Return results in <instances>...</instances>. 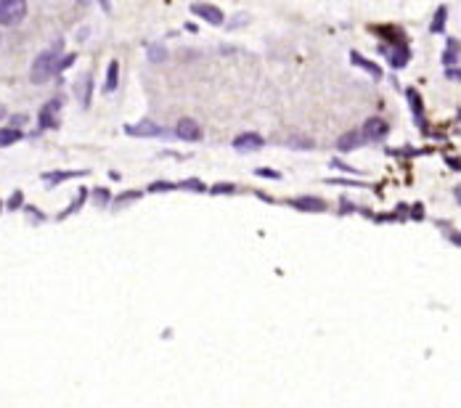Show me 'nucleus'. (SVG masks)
Returning <instances> with one entry per match:
<instances>
[{"label":"nucleus","mask_w":461,"mask_h":408,"mask_svg":"<svg viewBox=\"0 0 461 408\" xmlns=\"http://www.w3.org/2000/svg\"><path fill=\"white\" fill-rule=\"evenodd\" d=\"M191 11L196 14V17H202V19H207L209 24H221L223 21V14L215 8V6H207V3H194L191 6Z\"/></svg>","instance_id":"nucleus-5"},{"label":"nucleus","mask_w":461,"mask_h":408,"mask_svg":"<svg viewBox=\"0 0 461 408\" xmlns=\"http://www.w3.org/2000/svg\"><path fill=\"white\" fill-rule=\"evenodd\" d=\"M127 133H133V136H167V130L162 125H154L152 119H143L133 127H127Z\"/></svg>","instance_id":"nucleus-4"},{"label":"nucleus","mask_w":461,"mask_h":408,"mask_svg":"<svg viewBox=\"0 0 461 408\" xmlns=\"http://www.w3.org/2000/svg\"><path fill=\"white\" fill-rule=\"evenodd\" d=\"M358 143H360V141H358V136H356V133H347V136L340 141V149H353V146H358Z\"/></svg>","instance_id":"nucleus-10"},{"label":"nucleus","mask_w":461,"mask_h":408,"mask_svg":"<svg viewBox=\"0 0 461 408\" xmlns=\"http://www.w3.org/2000/svg\"><path fill=\"white\" fill-rule=\"evenodd\" d=\"M260 175H271V178H278V172H274V170H260Z\"/></svg>","instance_id":"nucleus-11"},{"label":"nucleus","mask_w":461,"mask_h":408,"mask_svg":"<svg viewBox=\"0 0 461 408\" xmlns=\"http://www.w3.org/2000/svg\"><path fill=\"white\" fill-rule=\"evenodd\" d=\"M363 136L366 138H385L387 136V122H385V119H379V117L369 119V122L363 125Z\"/></svg>","instance_id":"nucleus-6"},{"label":"nucleus","mask_w":461,"mask_h":408,"mask_svg":"<svg viewBox=\"0 0 461 408\" xmlns=\"http://www.w3.org/2000/svg\"><path fill=\"white\" fill-rule=\"evenodd\" d=\"M178 136L183 138V141H199V138H202V127H199L196 119L186 117L178 122Z\"/></svg>","instance_id":"nucleus-3"},{"label":"nucleus","mask_w":461,"mask_h":408,"mask_svg":"<svg viewBox=\"0 0 461 408\" xmlns=\"http://www.w3.org/2000/svg\"><path fill=\"white\" fill-rule=\"evenodd\" d=\"M117 88V61L109 64V80H106V93H112Z\"/></svg>","instance_id":"nucleus-9"},{"label":"nucleus","mask_w":461,"mask_h":408,"mask_svg":"<svg viewBox=\"0 0 461 408\" xmlns=\"http://www.w3.org/2000/svg\"><path fill=\"white\" fill-rule=\"evenodd\" d=\"M21 133L19 130H0V146H11L14 141H19Z\"/></svg>","instance_id":"nucleus-8"},{"label":"nucleus","mask_w":461,"mask_h":408,"mask_svg":"<svg viewBox=\"0 0 461 408\" xmlns=\"http://www.w3.org/2000/svg\"><path fill=\"white\" fill-rule=\"evenodd\" d=\"M56 56L59 53H53V51H45V53H40L37 59H34V64H32V83H45L48 77L53 74V69H56Z\"/></svg>","instance_id":"nucleus-1"},{"label":"nucleus","mask_w":461,"mask_h":408,"mask_svg":"<svg viewBox=\"0 0 461 408\" xmlns=\"http://www.w3.org/2000/svg\"><path fill=\"white\" fill-rule=\"evenodd\" d=\"M234 146H236L239 152H252V149H260V146H263V138L257 136V133H247V136L236 138Z\"/></svg>","instance_id":"nucleus-7"},{"label":"nucleus","mask_w":461,"mask_h":408,"mask_svg":"<svg viewBox=\"0 0 461 408\" xmlns=\"http://www.w3.org/2000/svg\"><path fill=\"white\" fill-rule=\"evenodd\" d=\"M27 14V3L21 0H0V24L11 27V24H19Z\"/></svg>","instance_id":"nucleus-2"},{"label":"nucleus","mask_w":461,"mask_h":408,"mask_svg":"<svg viewBox=\"0 0 461 408\" xmlns=\"http://www.w3.org/2000/svg\"><path fill=\"white\" fill-rule=\"evenodd\" d=\"M0 114H3V109H0Z\"/></svg>","instance_id":"nucleus-12"}]
</instances>
